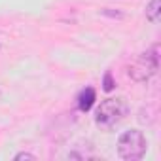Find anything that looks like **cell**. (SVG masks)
<instances>
[{
  "label": "cell",
  "mask_w": 161,
  "mask_h": 161,
  "mask_svg": "<svg viewBox=\"0 0 161 161\" xmlns=\"http://www.w3.org/2000/svg\"><path fill=\"white\" fill-rule=\"evenodd\" d=\"M146 148H148L146 136L138 129H129V131L121 133L119 138H118V153L125 161L142 159L144 153H146Z\"/></svg>",
  "instance_id": "3"
},
{
  "label": "cell",
  "mask_w": 161,
  "mask_h": 161,
  "mask_svg": "<svg viewBox=\"0 0 161 161\" xmlns=\"http://www.w3.org/2000/svg\"><path fill=\"white\" fill-rule=\"evenodd\" d=\"M95 101H97L95 89L93 87H86V89H82V93L78 95V108L82 112H89L91 106L95 104Z\"/></svg>",
  "instance_id": "4"
},
{
  "label": "cell",
  "mask_w": 161,
  "mask_h": 161,
  "mask_svg": "<svg viewBox=\"0 0 161 161\" xmlns=\"http://www.w3.org/2000/svg\"><path fill=\"white\" fill-rule=\"evenodd\" d=\"M114 87H116L114 78H112V74H110V72H106V74H104V78H103V89H104L106 93H110V91H114Z\"/></svg>",
  "instance_id": "6"
},
{
  "label": "cell",
  "mask_w": 161,
  "mask_h": 161,
  "mask_svg": "<svg viewBox=\"0 0 161 161\" xmlns=\"http://www.w3.org/2000/svg\"><path fill=\"white\" fill-rule=\"evenodd\" d=\"M159 12H161V2L159 0H150V4L146 6V19L155 25L159 21Z\"/></svg>",
  "instance_id": "5"
},
{
  "label": "cell",
  "mask_w": 161,
  "mask_h": 161,
  "mask_svg": "<svg viewBox=\"0 0 161 161\" xmlns=\"http://www.w3.org/2000/svg\"><path fill=\"white\" fill-rule=\"evenodd\" d=\"M21 159H31V161H34L36 155H32V153H29V152H21V153L15 155V161H21Z\"/></svg>",
  "instance_id": "8"
},
{
  "label": "cell",
  "mask_w": 161,
  "mask_h": 161,
  "mask_svg": "<svg viewBox=\"0 0 161 161\" xmlns=\"http://www.w3.org/2000/svg\"><path fill=\"white\" fill-rule=\"evenodd\" d=\"M129 114V104L123 97L118 99H106L101 103V106L97 108V116H95V123L101 129H112L114 125H118L125 116Z\"/></svg>",
  "instance_id": "2"
},
{
  "label": "cell",
  "mask_w": 161,
  "mask_h": 161,
  "mask_svg": "<svg viewBox=\"0 0 161 161\" xmlns=\"http://www.w3.org/2000/svg\"><path fill=\"white\" fill-rule=\"evenodd\" d=\"M101 15H106V17H112V19H123L125 17V14H121V12H114L112 8H104V10H101Z\"/></svg>",
  "instance_id": "7"
},
{
  "label": "cell",
  "mask_w": 161,
  "mask_h": 161,
  "mask_svg": "<svg viewBox=\"0 0 161 161\" xmlns=\"http://www.w3.org/2000/svg\"><path fill=\"white\" fill-rule=\"evenodd\" d=\"M159 70V44H153L150 49L140 53L129 66L127 74L133 82L136 84H146L150 82V78H153Z\"/></svg>",
  "instance_id": "1"
}]
</instances>
